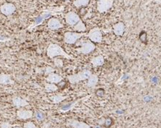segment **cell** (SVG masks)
Wrapping results in <instances>:
<instances>
[{"mask_svg":"<svg viewBox=\"0 0 161 128\" xmlns=\"http://www.w3.org/2000/svg\"><path fill=\"white\" fill-rule=\"evenodd\" d=\"M13 103L16 108H20V107L26 106L29 104V103L25 99L19 97V96H15L13 98Z\"/></svg>","mask_w":161,"mask_h":128,"instance_id":"cell-13","label":"cell"},{"mask_svg":"<svg viewBox=\"0 0 161 128\" xmlns=\"http://www.w3.org/2000/svg\"><path fill=\"white\" fill-rule=\"evenodd\" d=\"M90 0H75L73 2V4L76 7V8H79L81 7H85L89 3Z\"/></svg>","mask_w":161,"mask_h":128,"instance_id":"cell-21","label":"cell"},{"mask_svg":"<svg viewBox=\"0 0 161 128\" xmlns=\"http://www.w3.org/2000/svg\"><path fill=\"white\" fill-rule=\"evenodd\" d=\"M73 30L75 31L76 32L83 33V32H85V31H86V27L85 24L84 23V22L81 20L80 21L76 24V25H74Z\"/></svg>","mask_w":161,"mask_h":128,"instance_id":"cell-18","label":"cell"},{"mask_svg":"<svg viewBox=\"0 0 161 128\" xmlns=\"http://www.w3.org/2000/svg\"><path fill=\"white\" fill-rule=\"evenodd\" d=\"M67 98V96H62V95H55V96H52L50 97V99L51 101L53 102L54 103H61L62 101H63L64 100H65Z\"/></svg>","mask_w":161,"mask_h":128,"instance_id":"cell-20","label":"cell"},{"mask_svg":"<svg viewBox=\"0 0 161 128\" xmlns=\"http://www.w3.org/2000/svg\"><path fill=\"white\" fill-rule=\"evenodd\" d=\"M63 80V77H62L61 75H58V74L55 73V72H52V73H50L46 76V80L49 83H54V84H58L60 83V82H62Z\"/></svg>","mask_w":161,"mask_h":128,"instance_id":"cell-12","label":"cell"},{"mask_svg":"<svg viewBox=\"0 0 161 128\" xmlns=\"http://www.w3.org/2000/svg\"><path fill=\"white\" fill-rule=\"evenodd\" d=\"M46 55L50 59H54L56 57H64L67 60H74V57L71 55H69L64 51V49L60 45L57 44H50L46 49Z\"/></svg>","mask_w":161,"mask_h":128,"instance_id":"cell-1","label":"cell"},{"mask_svg":"<svg viewBox=\"0 0 161 128\" xmlns=\"http://www.w3.org/2000/svg\"><path fill=\"white\" fill-rule=\"evenodd\" d=\"M83 43L82 45L79 48H77L76 50L77 51L78 53L83 54H88L92 52L95 49L96 46H95L94 43L91 42V41H86Z\"/></svg>","mask_w":161,"mask_h":128,"instance_id":"cell-5","label":"cell"},{"mask_svg":"<svg viewBox=\"0 0 161 128\" xmlns=\"http://www.w3.org/2000/svg\"><path fill=\"white\" fill-rule=\"evenodd\" d=\"M113 32L115 36H121L125 32V25L123 22H118L113 25Z\"/></svg>","mask_w":161,"mask_h":128,"instance_id":"cell-14","label":"cell"},{"mask_svg":"<svg viewBox=\"0 0 161 128\" xmlns=\"http://www.w3.org/2000/svg\"><path fill=\"white\" fill-rule=\"evenodd\" d=\"M91 72L89 70H84L81 72H79V73L75 74V75H70L67 77L69 82L71 84H76L78 83L81 82L82 80H86L89 77V76L91 75Z\"/></svg>","mask_w":161,"mask_h":128,"instance_id":"cell-2","label":"cell"},{"mask_svg":"<svg viewBox=\"0 0 161 128\" xmlns=\"http://www.w3.org/2000/svg\"><path fill=\"white\" fill-rule=\"evenodd\" d=\"M90 62H91V65L93 66L97 67H100L103 66L105 63V60H104L103 56L102 55H99V56L95 57H93L90 60Z\"/></svg>","mask_w":161,"mask_h":128,"instance_id":"cell-16","label":"cell"},{"mask_svg":"<svg viewBox=\"0 0 161 128\" xmlns=\"http://www.w3.org/2000/svg\"><path fill=\"white\" fill-rule=\"evenodd\" d=\"M94 128H101V127H100V125H97V126H96Z\"/></svg>","mask_w":161,"mask_h":128,"instance_id":"cell-28","label":"cell"},{"mask_svg":"<svg viewBox=\"0 0 161 128\" xmlns=\"http://www.w3.org/2000/svg\"><path fill=\"white\" fill-rule=\"evenodd\" d=\"M90 41L93 43H101L103 41V33L99 28H94L89 31V33L86 35Z\"/></svg>","mask_w":161,"mask_h":128,"instance_id":"cell-4","label":"cell"},{"mask_svg":"<svg viewBox=\"0 0 161 128\" xmlns=\"http://www.w3.org/2000/svg\"><path fill=\"white\" fill-rule=\"evenodd\" d=\"M47 27L50 30H58V29L62 28L63 27V25L58 19L51 18L48 20Z\"/></svg>","mask_w":161,"mask_h":128,"instance_id":"cell-10","label":"cell"},{"mask_svg":"<svg viewBox=\"0 0 161 128\" xmlns=\"http://www.w3.org/2000/svg\"><path fill=\"white\" fill-rule=\"evenodd\" d=\"M54 72V68L51 67H46L44 70V74L46 75H48L50 73H52Z\"/></svg>","mask_w":161,"mask_h":128,"instance_id":"cell-26","label":"cell"},{"mask_svg":"<svg viewBox=\"0 0 161 128\" xmlns=\"http://www.w3.org/2000/svg\"><path fill=\"white\" fill-rule=\"evenodd\" d=\"M87 80H88V81H87V83H86L87 87L94 88L96 86V85L97 84V83L99 81V77L96 74H91Z\"/></svg>","mask_w":161,"mask_h":128,"instance_id":"cell-17","label":"cell"},{"mask_svg":"<svg viewBox=\"0 0 161 128\" xmlns=\"http://www.w3.org/2000/svg\"><path fill=\"white\" fill-rule=\"evenodd\" d=\"M34 117H35V118L37 119V120L39 121H42L44 120V119H45V115L43 112H40V111H36V112L34 113Z\"/></svg>","mask_w":161,"mask_h":128,"instance_id":"cell-22","label":"cell"},{"mask_svg":"<svg viewBox=\"0 0 161 128\" xmlns=\"http://www.w3.org/2000/svg\"><path fill=\"white\" fill-rule=\"evenodd\" d=\"M13 127L12 124H10V122H3L0 124V127L1 128H10Z\"/></svg>","mask_w":161,"mask_h":128,"instance_id":"cell-25","label":"cell"},{"mask_svg":"<svg viewBox=\"0 0 161 128\" xmlns=\"http://www.w3.org/2000/svg\"><path fill=\"white\" fill-rule=\"evenodd\" d=\"M105 119H101L100 120L98 121V123L100 125H102V124H105Z\"/></svg>","mask_w":161,"mask_h":128,"instance_id":"cell-27","label":"cell"},{"mask_svg":"<svg viewBox=\"0 0 161 128\" xmlns=\"http://www.w3.org/2000/svg\"><path fill=\"white\" fill-rule=\"evenodd\" d=\"M13 128H21V127H13Z\"/></svg>","mask_w":161,"mask_h":128,"instance_id":"cell-29","label":"cell"},{"mask_svg":"<svg viewBox=\"0 0 161 128\" xmlns=\"http://www.w3.org/2000/svg\"><path fill=\"white\" fill-rule=\"evenodd\" d=\"M114 1L115 0H97V11L100 13H106L112 7Z\"/></svg>","mask_w":161,"mask_h":128,"instance_id":"cell-6","label":"cell"},{"mask_svg":"<svg viewBox=\"0 0 161 128\" xmlns=\"http://www.w3.org/2000/svg\"><path fill=\"white\" fill-rule=\"evenodd\" d=\"M24 128H38L35 125V124L32 122H27L23 124Z\"/></svg>","mask_w":161,"mask_h":128,"instance_id":"cell-24","label":"cell"},{"mask_svg":"<svg viewBox=\"0 0 161 128\" xmlns=\"http://www.w3.org/2000/svg\"><path fill=\"white\" fill-rule=\"evenodd\" d=\"M16 10V7L13 3H4L0 7V11L3 15H6V16H10V15H13Z\"/></svg>","mask_w":161,"mask_h":128,"instance_id":"cell-8","label":"cell"},{"mask_svg":"<svg viewBox=\"0 0 161 128\" xmlns=\"http://www.w3.org/2000/svg\"><path fill=\"white\" fill-rule=\"evenodd\" d=\"M15 81L13 80L10 75L5 73H0V84L1 85H13Z\"/></svg>","mask_w":161,"mask_h":128,"instance_id":"cell-15","label":"cell"},{"mask_svg":"<svg viewBox=\"0 0 161 128\" xmlns=\"http://www.w3.org/2000/svg\"><path fill=\"white\" fill-rule=\"evenodd\" d=\"M65 1H69V0H65Z\"/></svg>","mask_w":161,"mask_h":128,"instance_id":"cell-30","label":"cell"},{"mask_svg":"<svg viewBox=\"0 0 161 128\" xmlns=\"http://www.w3.org/2000/svg\"><path fill=\"white\" fill-rule=\"evenodd\" d=\"M54 62H55V66L58 68H62L63 67V61L60 58H54Z\"/></svg>","mask_w":161,"mask_h":128,"instance_id":"cell-23","label":"cell"},{"mask_svg":"<svg viewBox=\"0 0 161 128\" xmlns=\"http://www.w3.org/2000/svg\"><path fill=\"white\" fill-rule=\"evenodd\" d=\"M86 34L84 33H78V32H70L67 31L64 34V42L67 44H74L77 42L78 40H79Z\"/></svg>","mask_w":161,"mask_h":128,"instance_id":"cell-3","label":"cell"},{"mask_svg":"<svg viewBox=\"0 0 161 128\" xmlns=\"http://www.w3.org/2000/svg\"><path fill=\"white\" fill-rule=\"evenodd\" d=\"M17 117L18 119L25 120V119L32 118L34 117V112L31 110L19 109L17 111Z\"/></svg>","mask_w":161,"mask_h":128,"instance_id":"cell-11","label":"cell"},{"mask_svg":"<svg viewBox=\"0 0 161 128\" xmlns=\"http://www.w3.org/2000/svg\"><path fill=\"white\" fill-rule=\"evenodd\" d=\"M65 18L66 23L71 27H73L81 20V18L79 16V15H77L74 12H68V13L65 14Z\"/></svg>","mask_w":161,"mask_h":128,"instance_id":"cell-7","label":"cell"},{"mask_svg":"<svg viewBox=\"0 0 161 128\" xmlns=\"http://www.w3.org/2000/svg\"><path fill=\"white\" fill-rule=\"evenodd\" d=\"M44 89L46 93H52L58 91V87L56 86V84L46 83L44 84Z\"/></svg>","mask_w":161,"mask_h":128,"instance_id":"cell-19","label":"cell"},{"mask_svg":"<svg viewBox=\"0 0 161 128\" xmlns=\"http://www.w3.org/2000/svg\"><path fill=\"white\" fill-rule=\"evenodd\" d=\"M67 125L73 128H90L91 125L86 124V122H80L75 119H69L67 120Z\"/></svg>","mask_w":161,"mask_h":128,"instance_id":"cell-9","label":"cell"}]
</instances>
